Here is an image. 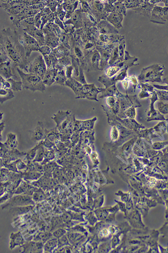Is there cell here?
<instances>
[{"label":"cell","mask_w":168,"mask_h":253,"mask_svg":"<svg viewBox=\"0 0 168 253\" xmlns=\"http://www.w3.org/2000/svg\"><path fill=\"white\" fill-rule=\"evenodd\" d=\"M23 88L33 92H43L46 87L41 77L36 75H24L23 80Z\"/></svg>","instance_id":"cell-1"},{"label":"cell","mask_w":168,"mask_h":253,"mask_svg":"<svg viewBox=\"0 0 168 253\" xmlns=\"http://www.w3.org/2000/svg\"><path fill=\"white\" fill-rule=\"evenodd\" d=\"M48 73L43 81L45 85L50 86L55 81V73L53 71H50Z\"/></svg>","instance_id":"cell-3"},{"label":"cell","mask_w":168,"mask_h":253,"mask_svg":"<svg viewBox=\"0 0 168 253\" xmlns=\"http://www.w3.org/2000/svg\"><path fill=\"white\" fill-rule=\"evenodd\" d=\"M10 84L11 89L15 91H21L23 88V85L21 82H15L14 81H8Z\"/></svg>","instance_id":"cell-4"},{"label":"cell","mask_w":168,"mask_h":253,"mask_svg":"<svg viewBox=\"0 0 168 253\" xmlns=\"http://www.w3.org/2000/svg\"><path fill=\"white\" fill-rule=\"evenodd\" d=\"M0 95H1V103L3 104L8 100L13 98L14 96L13 90L8 89H2L0 90Z\"/></svg>","instance_id":"cell-2"},{"label":"cell","mask_w":168,"mask_h":253,"mask_svg":"<svg viewBox=\"0 0 168 253\" xmlns=\"http://www.w3.org/2000/svg\"><path fill=\"white\" fill-rule=\"evenodd\" d=\"M111 136L113 139H117L118 136V132L116 128H114L112 130Z\"/></svg>","instance_id":"cell-5"}]
</instances>
